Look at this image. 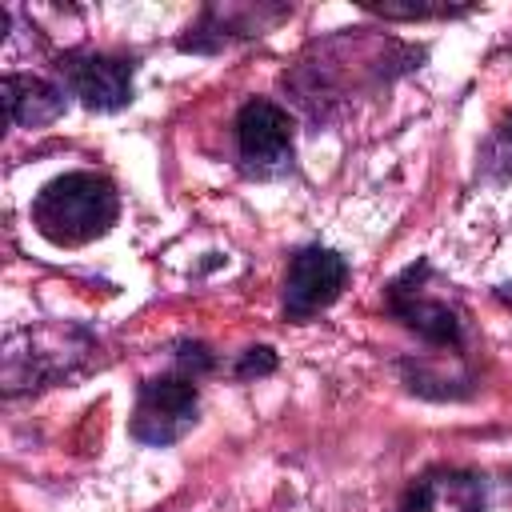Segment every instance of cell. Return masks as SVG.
<instances>
[{
  "mask_svg": "<svg viewBox=\"0 0 512 512\" xmlns=\"http://www.w3.org/2000/svg\"><path fill=\"white\" fill-rule=\"evenodd\" d=\"M396 512H484V488L472 472L432 468L404 492Z\"/></svg>",
  "mask_w": 512,
  "mask_h": 512,
  "instance_id": "ba28073f",
  "label": "cell"
},
{
  "mask_svg": "<svg viewBox=\"0 0 512 512\" xmlns=\"http://www.w3.org/2000/svg\"><path fill=\"white\" fill-rule=\"evenodd\" d=\"M236 156L248 176H280L292 164V116L264 96H252L236 112Z\"/></svg>",
  "mask_w": 512,
  "mask_h": 512,
  "instance_id": "5b68a950",
  "label": "cell"
},
{
  "mask_svg": "<svg viewBox=\"0 0 512 512\" xmlns=\"http://www.w3.org/2000/svg\"><path fill=\"white\" fill-rule=\"evenodd\" d=\"M268 372H276V352H272L268 344L240 352V360H236V380H260V376H268Z\"/></svg>",
  "mask_w": 512,
  "mask_h": 512,
  "instance_id": "8fae6325",
  "label": "cell"
},
{
  "mask_svg": "<svg viewBox=\"0 0 512 512\" xmlns=\"http://www.w3.org/2000/svg\"><path fill=\"white\" fill-rule=\"evenodd\" d=\"M348 284V260L332 248L308 244L288 260L284 276V316L288 320H312L320 316Z\"/></svg>",
  "mask_w": 512,
  "mask_h": 512,
  "instance_id": "52a82bcc",
  "label": "cell"
},
{
  "mask_svg": "<svg viewBox=\"0 0 512 512\" xmlns=\"http://www.w3.org/2000/svg\"><path fill=\"white\" fill-rule=\"evenodd\" d=\"M496 300H500V304H512V284H500V288H496Z\"/></svg>",
  "mask_w": 512,
  "mask_h": 512,
  "instance_id": "7c38bea8",
  "label": "cell"
},
{
  "mask_svg": "<svg viewBox=\"0 0 512 512\" xmlns=\"http://www.w3.org/2000/svg\"><path fill=\"white\" fill-rule=\"evenodd\" d=\"M480 176L488 184H508L512 180V120L492 128V136L480 148Z\"/></svg>",
  "mask_w": 512,
  "mask_h": 512,
  "instance_id": "30bf717a",
  "label": "cell"
},
{
  "mask_svg": "<svg viewBox=\"0 0 512 512\" xmlns=\"http://www.w3.org/2000/svg\"><path fill=\"white\" fill-rule=\"evenodd\" d=\"M428 280H432L428 260H416L412 268H404L384 288V308L408 332H416L424 344H436V348H452L456 352L464 344V312H460V304L452 296H436Z\"/></svg>",
  "mask_w": 512,
  "mask_h": 512,
  "instance_id": "3957f363",
  "label": "cell"
},
{
  "mask_svg": "<svg viewBox=\"0 0 512 512\" xmlns=\"http://www.w3.org/2000/svg\"><path fill=\"white\" fill-rule=\"evenodd\" d=\"M60 84L80 96L92 112H116L132 100L136 60L132 56H108V52H68L56 60Z\"/></svg>",
  "mask_w": 512,
  "mask_h": 512,
  "instance_id": "8992f818",
  "label": "cell"
},
{
  "mask_svg": "<svg viewBox=\"0 0 512 512\" xmlns=\"http://www.w3.org/2000/svg\"><path fill=\"white\" fill-rule=\"evenodd\" d=\"M92 336L76 324H28L4 340V396L68 380L92 356Z\"/></svg>",
  "mask_w": 512,
  "mask_h": 512,
  "instance_id": "7a4b0ae2",
  "label": "cell"
},
{
  "mask_svg": "<svg viewBox=\"0 0 512 512\" xmlns=\"http://www.w3.org/2000/svg\"><path fill=\"white\" fill-rule=\"evenodd\" d=\"M120 216V192L108 176L76 168L48 180L32 200L36 232L56 248H80L100 240Z\"/></svg>",
  "mask_w": 512,
  "mask_h": 512,
  "instance_id": "6da1fadb",
  "label": "cell"
},
{
  "mask_svg": "<svg viewBox=\"0 0 512 512\" xmlns=\"http://www.w3.org/2000/svg\"><path fill=\"white\" fill-rule=\"evenodd\" d=\"M196 412H200L196 380H188L180 372L176 376H152L136 392L128 432H132V440H140L148 448H168L192 432Z\"/></svg>",
  "mask_w": 512,
  "mask_h": 512,
  "instance_id": "277c9868",
  "label": "cell"
},
{
  "mask_svg": "<svg viewBox=\"0 0 512 512\" xmlns=\"http://www.w3.org/2000/svg\"><path fill=\"white\" fill-rule=\"evenodd\" d=\"M4 108L8 120L20 128H44L52 120L64 116L68 108V88L48 80V76H32V72H8L4 76Z\"/></svg>",
  "mask_w": 512,
  "mask_h": 512,
  "instance_id": "9c48e42d",
  "label": "cell"
}]
</instances>
